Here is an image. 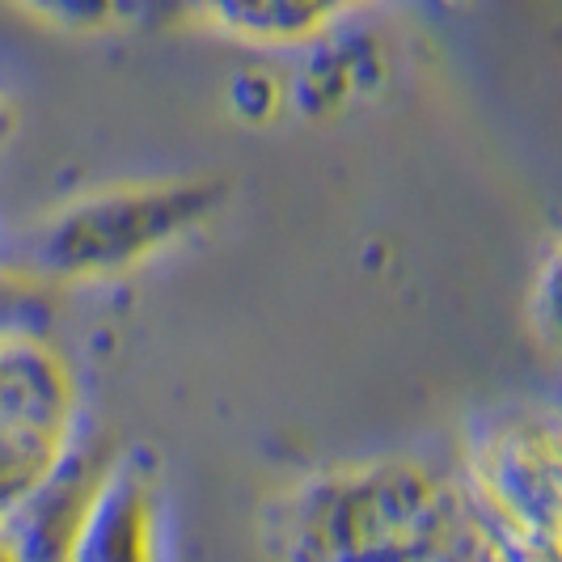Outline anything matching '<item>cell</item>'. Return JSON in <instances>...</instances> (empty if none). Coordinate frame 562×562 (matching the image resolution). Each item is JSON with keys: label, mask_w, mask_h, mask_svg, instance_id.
Returning <instances> with one entry per match:
<instances>
[{"label": "cell", "mask_w": 562, "mask_h": 562, "mask_svg": "<svg viewBox=\"0 0 562 562\" xmlns=\"http://www.w3.org/2000/svg\"><path fill=\"white\" fill-rule=\"evenodd\" d=\"M267 533L280 562H457L474 516L427 465L381 457L301 482Z\"/></svg>", "instance_id": "6da1fadb"}, {"label": "cell", "mask_w": 562, "mask_h": 562, "mask_svg": "<svg viewBox=\"0 0 562 562\" xmlns=\"http://www.w3.org/2000/svg\"><path fill=\"white\" fill-rule=\"evenodd\" d=\"M228 199L225 178L123 182L56 207L34 233V276L93 283L127 276L207 225Z\"/></svg>", "instance_id": "7a4b0ae2"}, {"label": "cell", "mask_w": 562, "mask_h": 562, "mask_svg": "<svg viewBox=\"0 0 562 562\" xmlns=\"http://www.w3.org/2000/svg\"><path fill=\"white\" fill-rule=\"evenodd\" d=\"M465 504L507 562H562V411L504 406L474 423Z\"/></svg>", "instance_id": "3957f363"}, {"label": "cell", "mask_w": 562, "mask_h": 562, "mask_svg": "<svg viewBox=\"0 0 562 562\" xmlns=\"http://www.w3.org/2000/svg\"><path fill=\"white\" fill-rule=\"evenodd\" d=\"M81 385L52 338L0 342V525L52 482L81 440Z\"/></svg>", "instance_id": "277c9868"}, {"label": "cell", "mask_w": 562, "mask_h": 562, "mask_svg": "<svg viewBox=\"0 0 562 562\" xmlns=\"http://www.w3.org/2000/svg\"><path fill=\"white\" fill-rule=\"evenodd\" d=\"M161 482L144 452H119L72 537L68 562H161Z\"/></svg>", "instance_id": "5b68a950"}, {"label": "cell", "mask_w": 562, "mask_h": 562, "mask_svg": "<svg viewBox=\"0 0 562 562\" xmlns=\"http://www.w3.org/2000/svg\"><path fill=\"white\" fill-rule=\"evenodd\" d=\"M114 461H119V452L102 436L81 431V440L64 457L52 482L9 520V533L18 537L26 562H68L72 537L81 529L85 512L93 504V495L102 491Z\"/></svg>", "instance_id": "8992f818"}, {"label": "cell", "mask_w": 562, "mask_h": 562, "mask_svg": "<svg viewBox=\"0 0 562 562\" xmlns=\"http://www.w3.org/2000/svg\"><path fill=\"white\" fill-rule=\"evenodd\" d=\"M207 26L258 47L317 43L368 0H187Z\"/></svg>", "instance_id": "52a82bcc"}, {"label": "cell", "mask_w": 562, "mask_h": 562, "mask_svg": "<svg viewBox=\"0 0 562 562\" xmlns=\"http://www.w3.org/2000/svg\"><path fill=\"white\" fill-rule=\"evenodd\" d=\"M56 288L34 276L0 262V342L4 338H47L56 322Z\"/></svg>", "instance_id": "ba28073f"}, {"label": "cell", "mask_w": 562, "mask_h": 562, "mask_svg": "<svg viewBox=\"0 0 562 562\" xmlns=\"http://www.w3.org/2000/svg\"><path fill=\"white\" fill-rule=\"evenodd\" d=\"M529 313H533L537 338H541L550 351L562 356V241L546 254V262L537 267Z\"/></svg>", "instance_id": "9c48e42d"}, {"label": "cell", "mask_w": 562, "mask_h": 562, "mask_svg": "<svg viewBox=\"0 0 562 562\" xmlns=\"http://www.w3.org/2000/svg\"><path fill=\"white\" fill-rule=\"evenodd\" d=\"M30 13H38L43 22H52L59 30H106L114 26L127 9H132V0H22Z\"/></svg>", "instance_id": "30bf717a"}, {"label": "cell", "mask_w": 562, "mask_h": 562, "mask_svg": "<svg viewBox=\"0 0 562 562\" xmlns=\"http://www.w3.org/2000/svg\"><path fill=\"white\" fill-rule=\"evenodd\" d=\"M13 127H18V111H13V98H9V93H4V85H0V148L9 144Z\"/></svg>", "instance_id": "8fae6325"}, {"label": "cell", "mask_w": 562, "mask_h": 562, "mask_svg": "<svg viewBox=\"0 0 562 562\" xmlns=\"http://www.w3.org/2000/svg\"><path fill=\"white\" fill-rule=\"evenodd\" d=\"M0 562H26L22 546H18V537L9 533V525H0Z\"/></svg>", "instance_id": "7c38bea8"}]
</instances>
